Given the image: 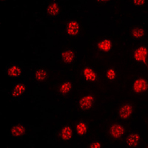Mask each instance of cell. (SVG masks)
Returning <instances> with one entry per match:
<instances>
[{"mask_svg": "<svg viewBox=\"0 0 148 148\" xmlns=\"http://www.w3.org/2000/svg\"><path fill=\"white\" fill-rule=\"evenodd\" d=\"M94 102V96L92 95H88L80 99V101H79V107L82 110H88L93 106Z\"/></svg>", "mask_w": 148, "mask_h": 148, "instance_id": "1", "label": "cell"}, {"mask_svg": "<svg viewBox=\"0 0 148 148\" xmlns=\"http://www.w3.org/2000/svg\"><path fill=\"white\" fill-rule=\"evenodd\" d=\"M147 49L145 46L140 47L135 51L134 58L137 62H142L144 64H147Z\"/></svg>", "mask_w": 148, "mask_h": 148, "instance_id": "2", "label": "cell"}, {"mask_svg": "<svg viewBox=\"0 0 148 148\" xmlns=\"http://www.w3.org/2000/svg\"><path fill=\"white\" fill-rule=\"evenodd\" d=\"M133 89L137 93H141L147 90V82L144 79H138L134 82Z\"/></svg>", "mask_w": 148, "mask_h": 148, "instance_id": "3", "label": "cell"}, {"mask_svg": "<svg viewBox=\"0 0 148 148\" xmlns=\"http://www.w3.org/2000/svg\"><path fill=\"white\" fill-rule=\"evenodd\" d=\"M133 107L130 104H125L119 110V116L122 119H126L129 118L133 113Z\"/></svg>", "mask_w": 148, "mask_h": 148, "instance_id": "4", "label": "cell"}, {"mask_svg": "<svg viewBox=\"0 0 148 148\" xmlns=\"http://www.w3.org/2000/svg\"><path fill=\"white\" fill-rule=\"evenodd\" d=\"M125 130L121 125H114L110 127V133L113 138H119L125 134Z\"/></svg>", "mask_w": 148, "mask_h": 148, "instance_id": "5", "label": "cell"}, {"mask_svg": "<svg viewBox=\"0 0 148 148\" xmlns=\"http://www.w3.org/2000/svg\"><path fill=\"white\" fill-rule=\"evenodd\" d=\"M80 30V27L79 25L76 21L72 20L67 24L66 31L67 34L70 36H76L79 34Z\"/></svg>", "mask_w": 148, "mask_h": 148, "instance_id": "6", "label": "cell"}, {"mask_svg": "<svg viewBox=\"0 0 148 148\" xmlns=\"http://www.w3.org/2000/svg\"><path fill=\"white\" fill-rule=\"evenodd\" d=\"M140 141L139 135L137 133H131L127 138L126 144L129 147H136L138 146Z\"/></svg>", "mask_w": 148, "mask_h": 148, "instance_id": "7", "label": "cell"}, {"mask_svg": "<svg viewBox=\"0 0 148 148\" xmlns=\"http://www.w3.org/2000/svg\"><path fill=\"white\" fill-rule=\"evenodd\" d=\"M83 75H84V79L87 81L94 82L97 79V75H96V73L89 67H85L84 68V71H83Z\"/></svg>", "mask_w": 148, "mask_h": 148, "instance_id": "8", "label": "cell"}, {"mask_svg": "<svg viewBox=\"0 0 148 148\" xmlns=\"http://www.w3.org/2000/svg\"><path fill=\"white\" fill-rule=\"evenodd\" d=\"M74 58H75V54L73 51L71 50H67L62 54V59L67 64L72 63L74 60Z\"/></svg>", "mask_w": 148, "mask_h": 148, "instance_id": "9", "label": "cell"}, {"mask_svg": "<svg viewBox=\"0 0 148 148\" xmlns=\"http://www.w3.org/2000/svg\"><path fill=\"white\" fill-rule=\"evenodd\" d=\"M98 47L104 52H108L110 51L112 48V42L109 39H104V40L101 41L98 45Z\"/></svg>", "mask_w": 148, "mask_h": 148, "instance_id": "10", "label": "cell"}, {"mask_svg": "<svg viewBox=\"0 0 148 148\" xmlns=\"http://www.w3.org/2000/svg\"><path fill=\"white\" fill-rule=\"evenodd\" d=\"M60 136L64 141H68L72 137V129L71 127L65 126L60 133Z\"/></svg>", "mask_w": 148, "mask_h": 148, "instance_id": "11", "label": "cell"}, {"mask_svg": "<svg viewBox=\"0 0 148 148\" xmlns=\"http://www.w3.org/2000/svg\"><path fill=\"white\" fill-rule=\"evenodd\" d=\"M25 127H24L22 125H16V126H14V127L12 128L10 133H11V135L13 136L17 137V136H20L23 135L24 133H25Z\"/></svg>", "mask_w": 148, "mask_h": 148, "instance_id": "12", "label": "cell"}, {"mask_svg": "<svg viewBox=\"0 0 148 148\" xmlns=\"http://www.w3.org/2000/svg\"><path fill=\"white\" fill-rule=\"evenodd\" d=\"M25 90V86L22 84H18L15 86V88H14V90L12 92V96L13 97H18L19 96L23 93Z\"/></svg>", "mask_w": 148, "mask_h": 148, "instance_id": "13", "label": "cell"}, {"mask_svg": "<svg viewBox=\"0 0 148 148\" xmlns=\"http://www.w3.org/2000/svg\"><path fill=\"white\" fill-rule=\"evenodd\" d=\"M59 12V5L56 3H53L48 6L47 9V13L48 15L51 16H55L57 15Z\"/></svg>", "mask_w": 148, "mask_h": 148, "instance_id": "14", "label": "cell"}, {"mask_svg": "<svg viewBox=\"0 0 148 148\" xmlns=\"http://www.w3.org/2000/svg\"><path fill=\"white\" fill-rule=\"evenodd\" d=\"M72 88L73 85L71 84V82H64L61 85L60 88H59V92H60V93H62L63 95L67 94L72 90Z\"/></svg>", "mask_w": 148, "mask_h": 148, "instance_id": "15", "label": "cell"}, {"mask_svg": "<svg viewBox=\"0 0 148 148\" xmlns=\"http://www.w3.org/2000/svg\"><path fill=\"white\" fill-rule=\"evenodd\" d=\"M21 73H22V71L19 67H16V66L11 67L8 71V76H11V77H18V76H20Z\"/></svg>", "mask_w": 148, "mask_h": 148, "instance_id": "16", "label": "cell"}, {"mask_svg": "<svg viewBox=\"0 0 148 148\" xmlns=\"http://www.w3.org/2000/svg\"><path fill=\"white\" fill-rule=\"evenodd\" d=\"M76 132L79 135L82 136L88 132V126L85 123L79 122L76 125Z\"/></svg>", "mask_w": 148, "mask_h": 148, "instance_id": "17", "label": "cell"}, {"mask_svg": "<svg viewBox=\"0 0 148 148\" xmlns=\"http://www.w3.org/2000/svg\"><path fill=\"white\" fill-rule=\"evenodd\" d=\"M145 30L141 27H136L132 30V36L136 39H140L145 35Z\"/></svg>", "mask_w": 148, "mask_h": 148, "instance_id": "18", "label": "cell"}, {"mask_svg": "<svg viewBox=\"0 0 148 148\" xmlns=\"http://www.w3.org/2000/svg\"><path fill=\"white\" fill-rule=\"evenodd\" d=\"M47 73L45 71H44V70H40V71H38L36 73L35 78L37 81L41 82L45 80L47 78Z\"/></svg>", "mask_w": 148, "mask_h": 148, "instance_id": "19", "label": "cell"}, {"mask_svg": "<svg viewBox=\"0 0 148 148\" xmlns=\"http://www.w3.org/2000/svg\"><path fill=\"white\" fill-rule=\"evenodd\" d=\"M106 76L107 79H108L109 81H113V80H115L116 78V71L113 69H109L107 71Z\"/></svg>", "mask_w": 148, "mask_h": 148, "instance_id": "20", "label": "cell"}, {"mask_svg": "<svg viewBox=\"0 0 148 148\" xmlns=\"http://www.w3.org/2000/svg\"><path fill=\"white\" fill-rule=\"evenodd\" d=\"M90 147H101V145L99 142H97V141H94V142H92L91 144H90Z\"/></svg>", "mask_w": 148, "mask_h": 148, "instance_id": "21", "label": "cell"}, {"mask_svg": "<svg viewBox=\"0 0 148 148\" xmlns=\"http://www.w3.org/2000/svg\"><path fill=\"white\" fill-rule=\"evenodd\" d=\"M133 3L136 5H141L145 4V1H133Z\"/></svg>", "mask_w": 148, "mask_h": 148, "instance_id": "22", "label": "cell"}]
</instances>
